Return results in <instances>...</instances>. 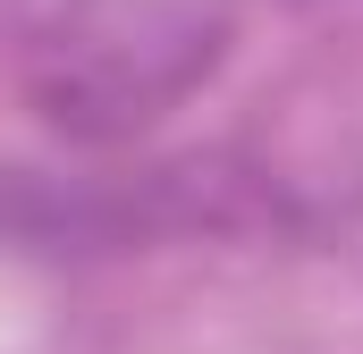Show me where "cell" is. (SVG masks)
Segmentation results:
<instances>
[{
    "label": "cell",
    "instance_id": "cell-1",
    "mask_svg": "<svg viewBox=\"0 0 363 354\" xmlns=\"http://www.w3.org/2000/svg\"><path fill=\"white\" fill-rule=\"evenodd\" d=\"M228 59V17L211 0H60L26 51L17 85L68 144H135Z\"/></svg>",
    "mask_w": 363,
    "mask_h": 354
}]
</instances>
